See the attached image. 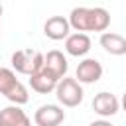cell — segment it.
Returning <instances> with one entry per match:
<instances>
[{"instance_id":"cell-1","label":"cell","mask_w":126,"mask_h":126,"mask_svg":"<svg viewBox=\"0 0 126 126\" xmlns=\"http://www.w3.org/2000/svg\"><path fill=\"white\" fill-rule=\"evenodd\" d=\"M69 24L71 30L75 32H106L110 26V12L106 8L94 6V8H87V6H77L71 10L69 14Z\"/></svg>"},{"instance_id":"cell-2","label":"cell","mask_w":126,"mask_h":126,"mask_svg":"<svg viewBox=\"0 0 126 126\" xmlns=\"http://www.w3.org/2000/svg\"><path fill=\"white\" fill-rule=\"evenodd\" d=\"M0 94L6 96L12 104H20V106L30 100L28 87L16 77V71L8 67H0Z\"/></svg>"},{"instance_id":"cell-3","label":"cell","mask_w":126,"mask_h":126,"mask_svg":"<svg viewBox=\"0 0 126 126\" xmlns=\"http://www.w3.org/2000/svg\"><path fill=\"white\" fill-rule=\"evenodd\" d=\"M55 96H57L61 106L75 108V106H79L83 102L85 93H83V87H81V83L77 79L65 75L63 79H59V83L55 87Z\"/></svg>"},{"instance_id":"cell-4","label":"cell","mask_w":126,"mask_h":126,"mask_svg":"<svg viewBox=\"0 0 126 126\" xmlns=\"http://www.w3.org/2000/svg\"><path fill=\"white\" fill-rule=\"evenodd\" d=\"M12 69L20 75H33L43 67V53L32 51V49H18L12 53Z\"/></svg>"},{"instance_id":"cell-5","label":"cell","mask_w":126,"mask_h":126,"mask_svg":"<svg viewBox=\"0 0 126 126\" xmlns=\"http://www.w3.org/2000/svg\"><path fill=\"white\" fill-rule=\"evenodd\" d=\"M63 120H65V110L59 104H41L33 114L35 126H61Z\"/></svg>"},{"instance_id":"cell-6","label":"cell","mask_w":126,"mask_h":126,"mask_svg":"<svg viewBox=\"0 0 126 126\" xmlns=\"http://www.w3.org/2000/svg\"><path fill=\"white\" fill-rule=\"evenodd\" d=\"M102 77V65L100 61L93 59V57H85L79 65H77V71H75V79L83 85H93L96 83L98 79Z\"/></svg>"},{"instance_id":"cell-7","label":"cell","mask_w":126,"mask_h":126,"mask_svg":"<svg viewBox=\"0 0 126 126\" xmlns=\"http://www.w3.org/2000/svg\"><path fill=\"white\" fill-rule=\"evenodd\" d=\"M93 110L100 116V118H110L120 110V100L108 93V91H100L98 94H94L93 98Z\"/></svg>"},{"instance_id":"cell-8","label":"cell","mask_w":126,"mask_h":126,"mask_svg":"<svg viewBox=\"0 0 126 126\" xmlns=\"http://www.w3.org/2000/svg\"><path fill=\"white\" fill-rule=\"evenodd\" d=\"M57 83H59V77L53 75V73H51L49 69H45V67H41L37 73L30 75V87H32V91H35V93H39V94L53 93L55 87H57Z\"/></svg>"},{"instance_id":"cell-9","label":"cell","mask_w":126,"mask_h":126,"mask_svg":"<svg viewBox=\"0 0 126 126\" xmlns=\"http://www.w3.org/2000/svg\"><path fill=\"white\" fill-rule=\"evenodd\" d=\"M43 33L53 41H61L71 33V24L65 16H51L43 24Z\"/></svg>"},{"instance_id":"cell-10","label":"cell","mask_w":126,"mask_h":126,"mask_svg":"<svg viewBox=\"0 0 126 126\" xmlns=\"http://www.w3.org/2000/svg\"><path fill=\"white\" fill-rule=\"evenodd\" d=\"M91 45H93V41H91L89 33H85V32H75L65 37V51L73 57H85L91 51Z\"/></svg>"},{"instance_id":"cell-11","label":"cell","mask_w":126,"mask_h":126,"mask_svg":"<svg viewBox=\"0 0 126 126\" xmlns=\"http://www.w3.org/2000/svg\"><path fill=\"white\" fill-rule=\"evenodd\" d=\"M0 126H32V120L20 104H10L0 110Z\"/></svg>"},{"instance_id":"cell-12","label":"cell","mask_w":126,"mask_h":126,"mask_svg":"<svg viewBox=\"0 0 126 126\" xmlns=\"http://www.w3.org/2000/svg\"><path fill=\"white\" fill-rule=\"evenodd\" d=\"M43 67L49 69L53 75H57L59 79H63L67 75V69H69V63H67V57L59 51V49H51L43 55Z\"/></svg>"},{"instance_id":"cell-13","label":"cell","mask_w":126,"mask_h":126,"mask_svg":"<svg viewBox=\"0 0 126 126\" xmlns=\"http://www.w3.org/2000/svg\"><path fill=\"white\" fill-rule=\"evenodd\" d=\"M100 47L110 55H126V37L114 32H102L100 33Z\"/></svg>"},{"instance_id":"cell-14","label":"cell","mask_w":126,"mask_h":126,"mask_svg":"<svg viewBox=\"0 0 126 126\" xmlns=\"http://www.w3.org/2000/svg\"><path fill=\"white\" fill-rule=\"evenodd\" d=\"M89 126H114L112 122H108V120H104V118H100V120H94V122H91Z\"/></svg>"},{"instance_id":"cell-15","label":"cell","mask_w":126,"mask_h":126,"mask_svg":"<svg viewBox=\"0 0 126 126\" xmlns=\"http://www.w3.org/2000/svg\"><path fill=\"white\" fill-rule=\"evenodd\" d=\"M120 106H122V110L126 112V91H124V94H122V100H120Z\"/></svg>"},{"instance_id":"cell-16","label":"cell","mask_w":126,"mask_h":126,"mask_svg":"<svg viewBox=\"0 0 126 126\" xmlns=\"http://www.w3.org/2000/svg\"><path fill=\"white\" fill-rule=\"evenodd\" d=\"M2 14H4V8H2V4H0V18H2Z\"/></svg>"}]
</instances>
